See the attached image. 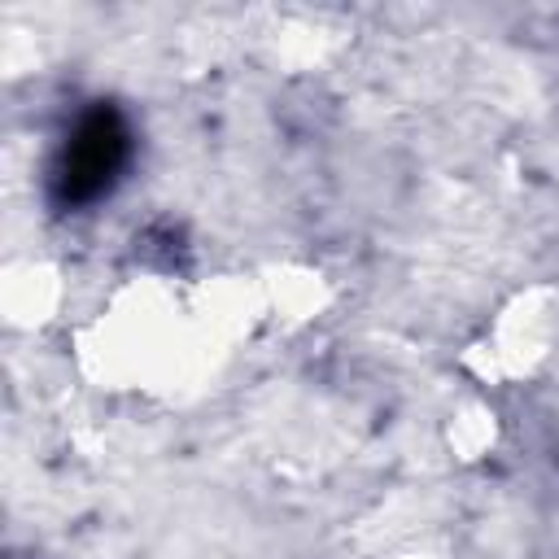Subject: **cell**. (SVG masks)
Instances as JSON below:
<instances>
[{
    "label": "cell",
    "mask_w": 559,
    "mask_h": 559,
    "mask_svg": "<svg viewBox=\"0 0 559 559\" xmlns=\"http://www.w3.org/2000/svg\"><path fill=\"white\" fill-rule=\"evenodd\" d=\"M122 157H127V131H122L118 114H109V109L87 114L61 153V170H57L61 197L66 201L100 197L114 183V175L122 170Z\"/></svg>",
    "instance_id": "1"
}]
</instances>
